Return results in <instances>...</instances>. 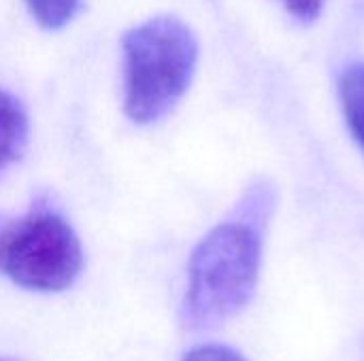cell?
Instances as JSON below:
<instances>
[{
    "mask_svg": "<svg viewBox=\"0 0 364 361\" xmlns=\"http://www.w3.org/2000/svg\"><path fill=\"white\" fill-rule=\"evenodd\" d=\"M339 98L350 132L364 151V64H350L339 79Z\"/></svg>",
    "mask_w": 364,
    "mask_h": 361,
    "instance_id": "5b68a950",
    "label": "cell"
},
{
    "mask_svg": "<svg viewBox=\"0 0 364 361\" xmlns=\"http://www.w3.org/2000/svg\"><path fill=\"white\" fill-rule=\"evenodd\" d=\"M326 0H284V6L288 9V13L305 23H311L320 17L322 9H324Z\"/></svg>",
    "mask_w": 364,
    "mask_h": 361,
    "instance_id": "ba28073f",
    "label": "cell"
},
{
    "mask_svg": "<svg viewBox=\"0 0 364 361\" xmlns=\"http://www.w3.org/2000/svg\"><path fill=\"white\" fill-rule=\"evenodd\" d=\"M267 206H271L267 194L252 191L237 213L220 221L194 247L181 304L186 330H215L237 317L254 298L262 266Z\"/></svg>",
    "mask_w": 364,
    "mask_h": 361,
    "instance_id": "6da1fadb",
    "label": "cell"
},
{
    "mask_svg": "<svg viewBox=\"0 0 364 361\" xmlns=\"http://www.w3.org/2000/svg\"><path fill=\"white\" fill-rule=\"evenodd\" d=\"M198 64V40L175 15L145 19L122 36V106L136 126L164 119L186 96Z\"/></svg>",
    "mask_w": 364,
    "mask_h": 361,
    "instance_id": "7a4b0ae2",
    "label": "cell"
},
{
    "mask_svg": "<svg viewBox=\"0 0 364 361\" xmlns=\"http://www.w3.org/2000/svg\"><path fill=\"white\" fill-rule=\"evenodd\" d=\"M28 134L30 121L21 100L0 87V172L21 157Z\"/></svg>",
    "mask_w": 364,
    "mask_h": 361,
    "instance_id": "277c9868",
    "label": "cell"
},
{
    "mask_svg": "<svg viewBox=\"0 0 364 361\" xmlns=\"http://www.w3.org/2000/svg\"><path fill=\"white\" fill-rule=\"evenodd\" d=\"M183 361H247V357L226 345H203L192 349Z\"/></svg>",
    "mask_w": 364,
    "mask_h": 361,
    "instance_id": "52a82bcc",
    "label": "cell"
},
{
    "mask_svg": "<svg viewBox=\"0 0 364 361\" xmlns=\"http://www.w3.org/2000/svg\"><path fill=\"white\" fill-rule=\"evenodd\" d=\"M83 270V249L73 226L55 209L32 206L0 226V274L43 294L68 289Z\"/></svg>",
    "mask_w": 364,
    "mask_h": 361,
    "instance_id": "3957f363",
    "label": "cell"
},
{
    "mask_svg": "<svg viewBox=\"0 0 364 361\" xmlns=\"http://www.w3.org/2000/svg\"><path fill=\"white\" fill-rule=\"evenodd\" d=\"M0 361H4V360H0Z\"/></svg>",
    "mask_w": 364,
    "mask_h": 361,
    "instance_id": "9c48e42d",
    "label": "cell"
},
{
    "mask_svg": "<svg viewBox=\"0 0 364 361\" xmlns=\"http://www.w3.org/2000/svg\"><path fill=\"white\" fill-rule=\"evenodd\" d=\"M34 21L45 30H62L79 13L83 0H23Z\"/></svg>",
    "mask_w": 364,
    "mask_h": 361,
    "instance_id": "8992f818",
    "label": "cell"
}]
</instances>
